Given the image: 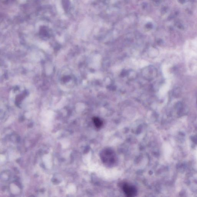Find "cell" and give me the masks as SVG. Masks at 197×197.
Listing matches in <instances>:
<instances>
[{
	"mask_svg": "<svg viewBox=\"0 0 197 197\" xmlns=\"http://www.w3.org/2000/svg\"><path fill=\"white\" fill-rule=\"evenodd\" d=\"M93 121L95 125L97 128H100L103 125V122L99 118L94 117L93 119Z\"/></svg>",
	"mask_w": 197,
	"mask_h": 197,
	"instance_id": "obj_3",
	"label": "cell"
},
{
	"mask_svg": "<svg viewBox=\"0 0 197 197\" xmlns=\"http://www.w3.org/2000/svg\"><path fill=\"white\" fill-rule=\"evenodd\" d=\"M123 192L126 196L133 197L137 194V189L134 186L127 183H124L123 185Z\"/></svg>",
	"mask_w": 197,
	"mask_h": 197,
	"instance_id": "obj_2",
	"label": "cell"
},
{
	"mask_svg": "<svg viewBox=\"0 0 197 197\" xmlns=\"http://www.w3.org/2000/svg\"><path fill=\"white\" fill-rule=\"evenodd\" d=\"M100 156L103 163L109 167L114 166L118 160L115 152L110 148L103 149L101 152Z\"/></svg>",
	"mask_w": 197,
	"mask_h": 197,
	"instance_id": "obj_1",
	"label": "cell"
}]
</instances>
